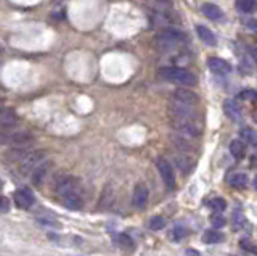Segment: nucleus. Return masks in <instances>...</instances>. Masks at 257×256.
I'll list each match as a JSON object with an SVG mask.
<instances>
[{
	"instance_id": "2eb2a0df",
	"label": "nucleus",
	"mask_w": 257,
	"mask_h": 256,
	"mask_svg": "<svg viewBox=\"0 0 257 256\" xmlns=\"http://www.w3.org/2000/svg\"><path fill=\"white\" fill-rule=\"evenodd\" d=\"M48 169H50V163H40L34 171H32V182L34 186H40L48 174Z\"/></svg>"
},
{
	"instance_id": "f8f14e48",
	"label": "nucleus",
	"mask_w": 257,
	"mask_h": 256,
	"mask_svg": "<svg viewBox=\"0 0 257 256\" xmlns=\"http://www.w3.org/2000/svg\"><path fill=\"white\" fill-rule=\"evenodd\" d=\"M15 202L20 208H24V210H28L32 205H34V195L31 194L29 190L23 189V190H16L15 192Z\"/></svg>"
},
{
	"instance_id": "423d86ee",
	"label": "nucleus",
	"mask_w": 257,
	"mask_h": 256,
	"mask_svg": "<svg viewBox=\"0 0 257 256\" xmlns=\"http://www.w3.org/2000/svg\"><path fill=\"white\" fill-rule=\"evenodd\" d=\"M148 202V189L145 184H137L132 195V205L137 210H143Z\"/></svg>"
},
{
	"instance_id": "9b49d317",
	"label": "nucleus",
	"mask_w": 257,
	"mask_h": 256,
	"mask_svg": "<svg viewBox=\"0 0 257 256\" xmlns=\"http://www.w3.org/2000/svg\"><path fill=\"white\" fill-rule=\"evenodd\" d=\"M172 100L179 103H187V105H198V97L187 89H177L172 94Z\"/></svg>"
},
{
	"instance_id": "1a4fd4ad",
	"label": "nucleus",
	"mask_w": 257,
	"mask_h": 256,
	"mask_svg": "<svg viewBox=\"0 0 257 256\" xmlns=\"http://www.w3.org/2000/svg\"><path fill=\"white\" fill-rule=\"evenodd\" d=\"M18 124V115L15 113L12 108H0V127L8 129V127H15Z\"/></svg>"
},
{
	"instance_id": "7ed1b4c3",
	"label": "nucleus",
	"mask_w": 257,
	"mask_h": 256,
	"mask_svg": "<svg viewBox=\"0 0 257 256\" xmlns=\"http://www.w3.org/2000/svg\"><path fill=\"white\" fill-rule=\"evenodd\" d=\"M32 134L29 131H18L13 127L4 129L0 134V143L2 145H23V143H31Z\"/></svg>"
},
{
	"instance_id": "6e6552de",
	"label": "nucleus",
	"mask_w": 257,
	"mask_h": 256,
	"mask_svg": "<svg viewBox=\"0 0 257 256\" xmlns=\"http://www.w3.org/2000/svg\"><path fill=\"white\" fill-rule=\"evenodd\" d=\"M223 113L227 115V118H230L231 121H239L241 116H243L241 107L238 105V102L233 99H227L223 102Z\"/></svg>"
},
{
	"instance_id": "2f4dec72",
	"label": "nucleus",
	"mask_w": 257,
	"mask_h": 256,
	"mask_svg": "<svg viewBox=\"0 0 257 256\" xmlns=\"http://www.w3.org/2000/svg\"><path fill=\"white\" fill-rule=\"evenodd\" d=\"M252 95H254V94H252L251 91H243V92L239 94V97H241V99H251Z\"/></svg>"
},
{
	"instance_id": "c9c22d12",
	"label": "nucleus",
	"mask_w": 257,
	"mask_h": 256,
	"mask_svg": "<svg viewBox=\"0 0 257 256\" xmlns=\"http://www.w3.org/2000/svg\"><path fill=\"white\" fill-rule=\"evenodd\" d=\"M2 186H4V184H2V181H0V189H2Z\"/></svg>"
},
{
	"instance_id": "39448f33",
	"label": "nucleus",
	"mask_w": 257,
	"mask_h": 256,
	"mask_svg": "<svg viewBox=\"0 0 257 256\" xmlns=\"http://www.w3.org/2000/svg\"><path fill=\"white\" fill-rule=\"evenodd\" d=\"M156 164H158V171L161 174V178L164 181V186L169 190H174L175 189V173L172 169L171 163H169L166 158H159Z\"/></svg>"
},
{
	"instance_id": "6ab92c4d",
	"label": "nucleus",
	"mask_w": 257,
	"mask_h": 256,
	"mask_svg": "<svg viewBox=\"0 0 257 256\" xmlns=\"http://www.w3.org/2000/svg\"><path fill=\"white\" fill-rule=\"evenodd\" d=\"M230 153L235 156L236 159H241L244 156V153H246V145H244V142L243 140H239V139H236V140H231L230 142Z\"/></svg>"
},
{
	"instance_id": "4468645a",
	"label": "nucleus",
	"mask_w": 257,
	"mask_h": 256,
	"mask_svg": "<svg viewBox=\"0 0 257 256\" xmlns=\"http://www.w3.org/2000/svg\"><path fill=\"white\" fill-rule=\"evenodd\" d=\"M63 203L68 210L77 211V210H82L84 200H82V197H80V194H71V195L63 197Z\"/></svg>"
},
{
	"instance_id": "4be33fe9",
	"label": "nucleus",
	"mask_w": 257,
	"mask_h": 256,
	"mask_svg": "<svg viewBox=\"0 0 257 256\" xmlns=\"http://www.w3.org/2000/svg\"><path fill=\"white\" fill-rule=\"evenodd\" d=\"M230 186H231V187H235V189H239V190H241V189H246V187H247V176L243 174V173L231 176Z\"/></svg>"
},
{
	"instance_id": "c85d7f7f",
	"label": "nucleus",
	"mask_w": 257,
	"mask_h": 256,
	"mask_svg": "<svg viewBox=\"0 0 257 256\" xmlns=\"http://www.w3.org/2000/svg\"><path fill=\"white\" fill-rule=\"evenodd\" d=\"M10 200H8L7 197L4 195H0V213H7V211H10Z\"/></svg>"
},
{
	"instance_id": "c756f323",
	"label": "nucleus",
	"mask_w": 257,
	"mask_h": 256,
	"mask_svg": "<svg viewBox=\"0 0 257 256\" xmlns=\"http://www.w3.org/2000/svg\"><path fill=\"white\" fill-rule=\"evenodd\" d=\"M172 234H174V238H175V240H180L182 237H185V234H187V230L182 229V227H177V229H174Z\"/></svg>"
},
{
	"instance_id": "a211bd4d",
	"label": "nucleus",
	"mask_w": 257,
	"mask_h": 256,
	"mask_svg": "<svg viewBox=\"0 0 257 256\" xmlns=\"http://www.w3.org/2000/svg\"><path fill=\"white\" fill-rule=\"evenodd\" d=\"M196 33H198V36H199L201 41H203L206 45L214 47V45L217 44L215 34H214L212 31L209 29V28H206V26H198V28H196Z\"/></svg>"
},
{
	"instance_id": "0eeeda50",
	"label": "nucleus",
	"mask_w": 257,
	"mask_h": 256,
	"mask_svg": "<svg viewBox=\"0 0 257 256\" xmlns=\"http://www.w3.org/2000/svg\"><path fill=\"white\" fill-rule=\"evenodd\" d=\"M182 33H179V31L175 29H166L164 33H161L158 36V42L164 44L166 47H172V45H177L179 42H182Z\"/></svg>"
},
{
	"instance_id": "7c9ffc66",
	"label": "nucleus",
	"mask_w": 257,
	"mask_h": 256,
	"mask_svg": "<svg viewBox=\"0 0 257 256\" xmlns=\"http://www.w3.org/2000/svg\"><path fill=\"white\" fill-rule=\"evenodd\" d=\"M246 25L251 28V29H254V31H257V20H247L246 21Z\"/></svg>"
},
{
	"instance_id": "a878e982",
	"label": "nucleus",
	"mask_w": 257,
	"mask_h": 256,
	"mask_svg": "<svg viewBox=\"0 0 257 256\" xmlns=\"http://www.w3.org/2000/svg\"><path fill=\"white\" fill-rule=\"evenodd\" d=\"M119 243H120V246L122 248H128V250H134V240L128 237V235H125V234H122L119 237Z\"/></svg>"
},
{
	"instance_id": "393cba45",
	"label": "nucleus",
	"mask_w": 257,
	"mask_h": 256,
	"mask_svg": "<svg viewBox=\"0 0 257 256\" xmlns=\"http://www.w3.org/2000/svg\"><path fill=\"white\" fill-rule=\"evenodd\" d=\"M150 227L153 230H161L166 227V219L163 218V216H155V218L150 219Z\"/></svg>"
},
{
	"instance_id": "72a5a7b5",
	"label": "nucleus",
	"mask_w": 257,
	"mask_h": 256,
	"mask_svg": "<svg viewBox=\"0 0 257 256\" xmlns=\"http://www.w3.org/2000/svg\"><path fill=\"white\" fill-rule=\"evenodd\" d=\"M252 118H254V121L257 123V110L254 111V113H252Z\"/></svg>"
},
{
	"instance_id": "f3484780",
	"label": "nucleus",
	"mask_w": 257,
	"mask_h": 256,
	"mask_svg": "<svg viewBox=\"0 0 257 256\" xmlns=\"http://www.w3.org/2000/svg\"><path fill=\"white\" fill-rule=\"evenodd\" d=\"M201 12H203V15L209 20H220L223 17L222 9L214 5V4H204L203 7H201Z\"/></svg>"
},
{
	"instance_id": "b1692460",
	"label": "nucleus",
	"mask_w": 257,
	"mask_h": 256,
	"mask_svg": "<svg viewBox=\"0 0 257 256\" xmlns=\"http://www.w3.org/2000/svg\"><path fill=\"white\" fill-rule=\"evenodd\" d=\"M209 206L212 208V210L215 211V213H222L225 208H227V202H225L223 198H212L211 202H209Z\"/></svg>"
},
{
	"instance_id": "e433bc0d",
	"label": "nucleus",
	"mask_w": 257,
	"mask_h": 256,
	"mask_svg": "<svg viewBox=\"0 0 257 256\" xmlns=\"http://www.w3.org/2000/svg\"><path fill=\"white\" fill-rule=\"evenodd\" d=\"M0 103H2V100H0Z\"/></svg>"
},
{
	"instance_id": "20e7f679",
	"label": "nucleus",
	"mask_w": 257,
	"mask_h": 256,
	"mask_svg": "<svg viewBox=\"0 0 257 256\" xmlns=\"http://www.w3.org/2000/svg\"><path fill=\"white\" fill-rule=\"evenodd\" d=\"M45 159V151L44 150H36V151H29V153L21 159V167L20 171L21 174H29L36 169V167Z\"/></svg>"
},
{
	"instance_id": "5701e85b",
	"label": "nucleus",
	"mask_w": 257,
	"mask_h": 256,
	"mask_svg": "<svg viewBox=\"0 0 257 256\" xmlns=\"http://www.w3.org/2000/svg\"><path fill=\"white\" fill-rule=\"evenodd\" d=\"M241 139L247 143H252L254 147H257V132L252 131L251 127H243V129H241Z\"/></svg>"
},
{
	"instance_id": "aec40b11",
	"label": "nucleus",
	"mask_w": 257,
	"mask_h": 256,
	"mask_svg": "<svg viewBox=\"0 0 257 256\" xmlns=\"http://www.w3.org/2000/svg\"><path fill=\"white\" fill-rule=\"evenodd\" d=\"M236 7L243 13H254L257 10V0H236Z\"/></svg>"
},
{
	"instance_id": "f257e3e1",
	"label": "nucleus",
	"mask_w": 257,
	"mask_h": 256,
	"mask_svg": "<svg viewBox=\"0 0 257 256\" xmlns=\"http://www.w3.org/2000/svg\"><path fill=\"white\" fill-rule=\"evenodd\" d=\"M159 76L166 79L169 82L182 84V86H196L198 79L196 76L188 69L183 68H175V66H166L159 69Z\"/></svg>"
},
{
	"instance_id": "dca6fc26",
	"label": "nucleus",
	"mask_w": 257,
	"mask_h": 256,
	"mask_svg": "<svg viewBox=\"0 0 257 256\" xmlns=\"http://www.w3.org/2000/svg\"><path fill=\"white\" fill-rule=\"evenodd\" d=\"M114 203V189L111 186H106L103 189V194L100 197V202H98V206L101 210H108V208Z\"/></svg>"
},
{
	"instance_id": "412c9836",
	"label": "nucleus",
	"mask_w": 257,
	"mask_h": 256,
	"mask_svg": "<svg viewBox=\"0 0 257 256\" xmlns=\"http://www.w3.org/2000/svg\"><path fill=\"white\" fill-rule=\"evenodd\" d=\"M223 240V234L219 230H206L203 234V242L204 243H220Z\"/></svg>"
},
{
	"instance_id": "ddd939ff",
	"label": "nucleus",
	"mask_w": 257,
	"mask_h": 256,
	"mask_svg": "<svg viewBox=\"0 0 257 256\" xmlns=\"http://www.w3.org/2000/svg\"><path fill=\"white\" fill-rule=\"evenodd\" d=\"M29 143H23V145H16L15 148H10L5 153L8 161H21V159L29 153Z\"/></svg>"
},
{
	"instance_id": "f03ea898",
	"label": "nucleus",
	"mask_w": 257,
	"mask_h": 256,
	"mask_svg": "<svg viewBox=\"0 0 257 256\" xmlns=\"http://www.w3.org/2000/svg\"><path fill=\"white\" fill-rule=\"evenodd\" d=\"M55 192L61 198L71 194H82V184L72 176H61L58 181H55Z\"/></svg>"
},
{
	"instance_id": "9d476101",
	"label": "nucleus",
	"mask_w": 257,
	"mask_h": 256,
	"mask_svg": "<svg viewBox=\"0 0 257 256\" xmlns=\"http://www.w3.org/2000/svg\"><path fill=\"white\" fill-rule=\"evenodd\" d=\"M207 66L215 74H228L231 71V66L228 61H225L222 58H215V57H211L207 60Z\"/></svg>"
},
{
	"instance_id": "bb28decb",
	"label": "nucleus",
	"mask_w": 257,
	"mask_h": 256,
	"mask_svg": "<svg viewBox=\"0 0 257 256\" xmlns=\"http://www.w3.org/2000/svg\"><path fill=\"white\" fill-rule=\"evenodd\" d=\"M244 222V216L241 214V211H236L235 214H233V229H239L241 226H243Z\"/></svg>"
},
{
	"instance_id": "f704fd0d",
	"label": "nucleus",
	"mask_w": 257,
	"mask_h": 256,
	"mask_svg": "<svg viewBox=\"0 0 257 256\" xmlns=\"http://www.w3.org/2000/svg\"><path fill=\"white\" fill-rule=\"evenodd\" d=\"M254 187H255V190H257V176L254 178Z\"/></svg>"
},
{
	"instance_id": "cd10ccee",
	"label": "nucleus",
	"mask_w": 257,
	"mask_h": 256,
	"mask_svg": "<svg viewBox=\"0 0 257 256\" xmlns=\"http://www.w3.org/2000/svg\"><path fill=\"white\" fill-rule=\"evenodd\" d=\"M211 222H212V226L215 229H219V227H223L225 226V218H222L220 214H214L212 218H211Z\"/></svg>"
},
{
	"instance_id": "473e14b6",
	"label": "nucleus",
	"mask_w": 257,
	"mask_h": 256,
	"mask_svg": "<svg viewBox=\"0 0 257 256\" xmlns=\"http://www.w3.org/2000/svg\"><path fill=\"white\" fill-rule=\"evenodd\" d=\"M187 254H199V251H196V250H187Z\"/></svg>"
}]
</instances>
